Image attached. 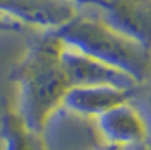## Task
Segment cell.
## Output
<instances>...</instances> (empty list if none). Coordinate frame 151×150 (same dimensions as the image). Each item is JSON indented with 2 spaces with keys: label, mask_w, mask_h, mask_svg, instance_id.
<instances>
[{
  "label": "cell",
  "mask_w": 151,
  "mask_h": 150,
  "mask_svg": "<svg viewBox=\"0 0 151 150\" xmlns=\"http://www.w3.org/2000/svg\"><path fill=\"white\" fill-rule=\"evenodd\" d=\"M63 46V41L48 31L29 48L12 72L19 94L15 109L26 126L41 136L53 116L63 109L65 95L70 90L61 65Z\"/></svg>",
  "instance_id": "cell-1"
},
{
  "label": "cell",
  "mask_w": 151,
  "mask_h": 150,
  "mask_svg": "<svg viewBox=\"0 0 151 150\" xmlns=\"http://www.w3.org/2000/svg\"><path fill=\"white\" fill-rule=\"evenodd\" d=\"M53 33L65 46L121 70L137 84L148 79L151 65L150 50L117 31L102 17L76 14Z\"/></svg>",
  "instance_id": "cell-2"
},
{
  "label": "cell",
  "mask_w": 151,
  "mask_h": 150,
  "mask_svg": "<svg viewBox=\"0 0 151 150\" xmlns=\"http://www.w3.org/2000/svg\"><path fill=\"white\" fill-rule=\"evenodd\" d=\"M61 65L68 79L70 87H95V85H110L121 89H137L132 77L121 70L105 65L92 56L80 53L76 50L63 46Z\"/></svg>",
  "instance_id": "cell-3"
},
{
  "label": "cell",
  "mask_w": 151,
  "mask_h": 150,
  "mask_svg": "<svg viewBox=\"0 0 151 150\" xmlns=\"http://www.w3.org/2000/svg\"><path fill=\"white\" fill-rule=\"evenodd\" d=\"M97 131L105 145H129L148 142L150 123L146 116L129 102H122L95 118Z\"/></svg>",
  "instance_id": "cell-4"
},
{
  "label": "cell",
  "mask_w": 151,
  "mask_h": 150,
  "mask_svg": "<svg viewBox=\"0 0 151 150\" xmlns=\"http://www.w3.org/2000/svg\"><path fill=\"white\" fill-rule=\"evenodd\" d=\"M102 19L151 51V0H107Z\"/></svg>",
  "instance_id": "cell-5"
},
{
  "label": "cell",
  "mask_w": 151,
  "mask_h": 150,
  "mask_svg": "<svg viewBox=\"0 0 151 150\" xmlns=\"http://www.w3.org/2000/svg\"><path fill=\"white\" fill-rule=\"evenodd\" d=\"M136 94L137 89H121L110 85L70 87L63 101V109L85 118H97L122 102L132 101Z\"/></svg>",
  "instance_id": "cell-6"
},
{
  "label": "cell",
  "mask_w": 151,
  "mask_h": 150,
  "mask_svg": "<svg viewBox=\"0 0 151 150\" xmlns=\"http://www.w3.org/2000/svg\"><path fill=\"white\" fill-rule=\"evenodd\" d=\"M0 136L4 150H46L42 136L26 126L17 109L5 108L0 119Z\"/></svg>",
  "instance_id": "cell-7"
},
{
  "label": "cell",
  "mask_w": 151,
  "mask_h": 150,
  "mask_svg": "<svg viewBox=\"0 0 151 150\" xmlns=\"http://www.w3.org/2000/svg\"><path fill=\"white\" fill-rule=\"evenodd\" d=\"M22 24H19L15 19L9 17L5 14H0V33H12V31H21Z\"/></svg>",
  "instance_id": "cell-8"
},
{
  "label": "cell",
  "mask_w": 151,
  "mask_h": 150,
  "mask_svg": "<svg viewBox=\"0 0 151 150\" xmlns=\"http://www.w3.org/2000/svg\"><path fill=\"white\" fill-rule=\"evenodd\" d=\"M100 150H151V145L148 142L129 143V145H105Z\"/></svg>",
  "instance_id": "cell-9"
},
{
  "label": "cell",
  "mask_w": 151,
  "mask_h": 150,
  "mask_svg": "<svg viewBox=\"0 0 151 150\" xmlns=\"http://www.w3.org/2000/svg\"><path fill=\"white\" fill-rule=\"evenodd\" d=\"M70 2H73L76 7L78 5H90V7H99V9H102L107 0H70Z\"/></svg>",
  "instance_id": "cell-10"
},
{
  "label": "cell",
  "mask_w": 151,
  "mask_h": 150,
  "mask_svg": "<svg viewBox=\"0 0 151 150\" xmlns=\"http://www.w3.org/2000/svg\"><path fill=\"white\" fill-rule=\"evenodd\" d=\"M150 106H151V89H150Z\"/></svg>",
  "instance_id": "cell-11"
}]
</instances>
